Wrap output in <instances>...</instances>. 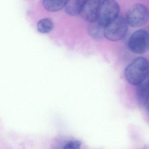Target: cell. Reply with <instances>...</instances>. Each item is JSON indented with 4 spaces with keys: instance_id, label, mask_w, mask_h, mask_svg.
<instances>
[{
    "instance_id": "1",
    "label": "cell",
    "mask_w": 149,
    "mask_h": 149,
    "mask_svg": "<svg viewBox=\"0 0 149 149\" xmlns=\"http://www.w3.org/2000/svg\"><path fill=\"white\" fill-rule=\"evenodd\" d=\"M149 74V61L146 58L139 57L134 59L125 69L124 75L127 81L138 86Z\"/></svg>"
},
{
    "instance_id": "2",
    "label": "cell",
    "mask_w": 149,
    "mask_h": 149,
    "mask_svg": "<svg viewBox=\"0 0 149 149\" xmlns=\"http://www.w3.org/2000/svg\"><path fill=\"white\" fill-rule=\"evenodd\" d=\"M120 6L114 0L101 1L97 21L105 27L118 16Z\"/></svg>"
},
{
    "instance_id": "3",
    "label": "cell",
    "mask_w": 149,
    "mask_h": 149,
    "mask_svg": "<svg viewBox=\"0 0 149 149\" xmlns=\"http://www.w3.org/2000/svg\"><path fill=\"white\" fill-rule=\"evenodd\" d=\"M128 30V24L126 18L119 16L104 27V37L111 41H118L125 37Z\"/></svg>"
},
{
    "instance_id": "4",
    "label": "cell",
    "mask_w": 149,
    "mask_h": 149,
    "mask_svg": "<svg viewBox=\"0 0 149 149\" xmlns=\"http://www.w3.org/2000/svg\"><path fill=\"white\" fill-rule=\"evenodd\" d=\"M126 19L128 25L132 27L143 26L149 21V10L143 4L133 5L128 11Z\"/></svg>"
},
{
    "instance_id": "5",
    "label": "cell",
    "mask_w": 149,
    "mask_h": 149,
    "mask_svg": "<svg viewBox=\"0 0 149 149\" xmlns=\"http://www.w3.org/2000/svg\"><path fill=\"white\" fill-rule=\"evenodd\" d=\"M128 47L132 52L141 54L149 50V33L139 29L134 32L129 38Z\"/></svg>"
},
{
    "instance_id": "6",
    "label": "cell",
    "mask_w": 149,
    "mask_h": 149,
    "mask_svg": "<svg viewBox=\"0 0 149 149\" xmlns=\"http://www.w3.org/2000/svg\"><path fill=\"white\" fill-rule=\"evenodd\" d=\"M101 2L100 0L85 1L80 15L90 23L97 21Z\"/></svg>"
},
{
    "instance_id": "7",
    "label": "cell",
    "mask_w": 149,
    "mask_h": 149,
    "mask_svg": "<svg viewBox=\"0 0 149 149\" xmlns=\"http://www.w3.org/2000/svg\"><path fill=\"white\" fill-rule=\"evenodd\" d=\"M137 86L138 102L140 105L144 106L149 102V74L147 77Z\"/></svg>"
},
{
    "instance_id": "8",
    "label": "cell",
    "mask_w": 149,
    "mask_h": 149,
    "mask_svg": "<svg viewBox=\"0 0 149 149\" xmlns=\"http://www.w3.org/2000/svg\"><path fill=\"white\" fill-rule=\"evenodd\" d=\"M84 0H70L67 1L65 6V11L69 15L77 16L80 15Z\"/></svg>"
},
{
    "instance_id": "9",
    "label": "cell",
    "mask_w": 149,
    "mask_h": 149,
    "mask_svg": "<svg viewBox=\"0 0 149 149\" xmlns=\"http://www.w3.org/2000/svg\"><path fill=\"white\" fill-rule=\"evenodd\" d=\"M104 27L98 22L90 23L88 28L89 34L95 39H100L104 37Z\"/></svg>"
},
{
    "instance_id": "10",
    "label": "cell",
    "mask_w": 149,
    "mask_h": 149,
    "mask_svg": "<svg viewBox=\"0 0 149 149\" xmlns=\"http://www.w3.org/2000/svg\"><path fill=\"white\" fill-rule=\"evenodd\" d=\"M67 1L63 0H45L43 1L44 8L49 12H57L65 7Z\"/></svg>"
},
{
    "instance_id": "11",
    "label": "cell",
    "mask_w": 149,
    "mask_h": 149,
    "mask_svg": "<svg viewBox=\"0 0 149 149\" xmlns=\"http://www.w3.org/2000/svg\"><path fill=\"white\" fill-rule=\"evenodd\" d=\"M54 23L49 18L42 19L38 22L37 27L38 31L42 33H48L53 29Z\"/></svg>"
},
{
    "instance_id": "12",
    "label": "cell",
    "mask_w": 149,
    "mask_h": 149,
    "mask_svg": "<svg viewBox=\"0 0 149 149\" xmlns=\"http://www.w3.org/2000/svg\"><path fill=\"white\" fill-rule=\"evenodd\" d=\"M81 142L78 140H73L67 143L63 149H80Z\"/></svg>"
},
{
    "instance_id": "13",
    "label": "cell",
    "mask_w": 149,
    "mask_h": 149,
    "mask_svg": "<svg viewBox=\"0 0 149 149\" xmlns=\"http://www.w3.org/2000/svg\"><path fill=\"white\" fill-rule=\"evenodd\" d=\"M142 149H149V146L148 145H145Z\"/></svg>"
},
{
    "instance_id": "14",
    "label": "cell",
    "mask_w": 149,
    "mask_h": 149,
    "mask_svg": "<svg viewBox=\"0 0 149 149\" xmlns=\"http://www.w3.org/2000/svg\"></svg>"
}]
</instances>
